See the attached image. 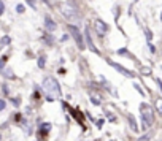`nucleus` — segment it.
<instances>
[{
  "instance_id": "nucleus-25",
  "label": "nucleus",
  "mask_w": 162,
  "mask_h": 141,
  "mask_svg": "<svg viewBox=\"0 0 162 141\" xmlns=\"http://www.w3.org/2000/svg\"><path fill=\"white\" fill-rule=\"evenodd\" d=\"M43 2H45V3H48V0H43Z\"/></svg>"
},
{
  "instance_id": "nucleus-11",
  "label": "nucleus",
  "mask_w": 162,
  "mask_h": 141,
  "mask_svg": "<svg viewBox=\"0 0 162 141\" xmlns=\"http://www.w3.org/2000/svg\"><path fill=\"white\" fill-rule=\"evenodd\" d=\"M45 60H46V59H45V55H42V57L38 59V67H40V68H43V67H45Z\"/></svg>"
},
{
  "instance_id": "nucleus-12",
  "label": "nucleus",
  "mask_w": 162,
  "mask_h": 141,
  "mask_svg": "<svg viewBox=\"0 0 162 141\" xmlns=\"http://www.w3.org/2000/svg\"><path fill=\"white\" fill-rule=\"evenodd\" d=\"M42 130H43V132H48V130H51V125H49V124H46V122H45V124H43V125H42Z\"/></svg>"
},
{
  "instance_id": "nucleus-7",
  "label": "nucleus",
  "mask_w": 162,
  "mask_h": 141,
  "mask_svg": "<svg viewBox=\"0 0 162 141\" xmlns=\"http://www.w3.org/2000/svg\"><path fill=\"white\" fill-rule=\"evenodd\" d=\"M96 29H97V32L100 33V35H105L106 32H108V27H106V24L103 22V21H96Z\"/></svg>"
},
{
  "instance_id": "nucleus-15",
  "label": "nucleus",
  "mask_w": 162,
  "mask_h": 141,
  "mask_svg": "<svg viewBox=\"0 0 162 141\" xmlns=\"http://www.w3.org/2000/svg\"><path fill=\"white\" fill-rule=\"evenodd\" d=\"M16 11H18V13H24V7H22V5H18V7H16Z\"/></svg>"
},
{
  "instance_id": "nucleus-9",
  "label": "nucleus",
  "mask_w": 162,
  "mask_h": 141,
  "mask_svg": "<svg viewBox=\"0 0 162 141\" xmlns=\"http://www.w3.org/2000/svg\"><path fill=\"white\" fill-rule=\"evenodd\" d=\"M129 122H130V129H132L133 132H137V130H138V127H137V124H135L133 116H129Z\"/></svg>"
},
{
  "instance_id": "nucleus-8",
  "label": "nucleus",
  "mask_w": 162,
  "mask_h": 141,
  "mask_svg": "<svg viewBox=\"0 0 162 141\" xmlns=\"http://www.w3.org/2000/svg\"><path fill=\"white\" fill-rule=\"evenodd\" d=\"M45 27H46L49 32H52V30H56V27H57V25H56V22H54L49 16H46V18H45Z\"/></svg>"
},
{
  "instance_id": "nucleus-20",
  "label": "nucleus",
  "mask_w": 162,
  "mask_h": 141,
  "mask_svg": "<svg viewBox=\"0 0 162 141\" xmlns=\"http://www.w3.org/2000/svg\"><path fill=\"white\" fill-rule=\"evenodd\" d=\"M3 108H5V102H3V100H0V111H2Z\"/></svg>"
},
{
  "instance_id": "nucleus-17",
  "label": "nucleus",
  "mask_w": 162,
  "mask_h": 141,
  "mask_svg": "<svg viewBox=\"0 0 162 141\" xmlns=\"http://www.w3.org/2000/svg\"><path fill=\"white\" fill-rule=\"evenodd\" d=\"M5 11V7H3V2H0V15H3Z\"/></svg>"
},
{
  "instance_id": "nucleus-4",
  "label": "nucleus",
  "mask_w": 162,
  "mask_h": 141,
  "mask_svg": "<svg viewBox=\"0 0 162 141\" xmlns=\"http://www.w3.org/2000/svg\"><path fill=\"white\" fill-rule=\"evenodd\" d=\"M61 13H62L65 18H69V19H72V21H78V19H79V16L76 15V11H75L73 8H70V7H67V5H62V7H61Z\"/></svg>"
},
{
  "instance_id": "nucleus-13",
  "label": "nucleus",
  "mask_w": 162,
  "mask_h": 141,
  "mask_svg": "<svg viewBox=\"0 0 162 141\" xmlns=\"http://www.w3.org/2000/svg\"><path fill=\"white\" fill-rule=\"evenodd\" d=\"M146 38H148V41H151V38H153V33L148 30V29H146Z\"/></svg>"
},
{
  "instance_id": "nucleus-3",
  "label": "nucleus",
  "mask_w": 162,
  "mask_h": 141,
  "mask_svg": "<svg viewBox=\"0 0 162 141\" xmlns=\"http://www.w3.org/2000/svg\"><path fill=\"white\" fill-rule=\"evenodd\" d=\"M69 30H70L72 37L75 38V41H76L78 48H79V49H86V46H84V40H83V35H81V32H79L78 27H76V25H73V24H70V25H69Z\"/></svg>"
},
{
  "instance_id": "nucleus-5",
  "label": "nucleus",
  "mask_w": 162,
  "mask_h": 141,
  "mask_svg": "<svg viewBox=\"0 0 162 141\" xmlns=\"http://www.w3.org/2000/svg\"><path fill=\"white\" fill-rule=\"evenodd\" d=\"M108 64H110L113 68H116L121 75H124V76H127V78H133V76H135V75L130 72V70H127V68H124V67H121L119 64H115V62H108Z\"/></svg>"
},
{
  "instance_id": "nucleus-23",
  "label": "nucleus",
  "mask_w": 162,
  "mask_h": 141,
  "mask_svg": "<svg viewBox=\"0 0 162 141\" xmlns=\"http://www.w3.org/2000/svg\"><path fill=\"white\" fill-rule=\"evenodd\" d=\"M103 125V119H100V121H97V127H102Z\"/></svg>"
},
{
  "instance_id": "nucleus-24",
  "label": "nucleus",
  "mask_w": 162,
  "mask_h": 141,
  "mask_svg": "<svg viewBox=\"0 0 162 141\" xmlns=\"http://www.w3.org/2000/svg\"><path fill=\"white\" fill-rule=\"evenodd\" d=\"M3 64H5V59H2V60H0V68L3 67Z\"/></svg>"
},
{
  "instance_id": "nucleus-18",
  "label": "nucleus",
  "mask_w": 162,
  "mask_h": 141,
  "mask_svg": "<svg viewBox=\"0 0 162 141\" xmlns=\"http://www.w3.org/2000/svg\"><path fill=\"white\" fill-rule=\"evenodd\" d=\"M91 98H92V103H94V105H99V103H100V102L97 100V98H96V97H91Z\"/></svg>"
},
{
  "instance_id": "nucleus-16",
  "label": "nucleus",
  "mask_w": 162,
  "mask_h": 141,
  "mask_svg": "<svg viewBox=\"0 0 162 141\" xmlns=\"http://www.w3.org/2000/svg\"><path fill=\"white\" fill-rule=\"evenodd\" d=\"M142 72H143V75H150V73H151V70H150V68H143Z\"/></svg>"
},
{
  "instance_id": "nucleus-27",
  "label": "nucleus",
  "mask_w": 162,
  "mask_h": 141,
  "mask_svg": "<svg viewBox=\"0 0 162 141\" xmlns=\"http://www.w3.org/2000/svg\"><path fill=\"white\" fill-rule=\"evenodd\" d=\"M160 19H162V16H160Z\"/></svg>"
},
{
  "instance_id": "nucleus-10",
  "label": "nucleus",
  "mask_w": 162,
  "mask_h": 141,
  "mask_svg": "<svg viewBox=\"0 0 162 141\" xmlns=\"http://www.w3.org/2000/svg\"><path fill=\"white\" fill-rule=\"evenodd\" d=\"M156 109L159 111V114H162V98H157L156 100Z\"/></svg>"
},
{
  "instance_id": "nucleus-1",
  "label": "nucleus",
  "mask_w": 162,
  "mask_h": 141,
  "mask_svg": "<svg viewBox=\"0 0 162 141\" xmlns=\"http://www.w3.org/2000/svg\"><path fill=\"white\" fill-rule=\"evenodd\" d=\"M43 89L48 95H52V94H56V95H61V87H59V82L54 79V78H45L43 81Z\"/></svg>"
},
{
  "instance_id": "nucleus-26",
  "label": "nucleus",
  "mask_w": 162,
  "mask_h": 141,
  "mask_svg": "<svg viewBox=\"0 0 162 141\" xmlns=\"http://www.w3.org/2000/svg\"><path fill=\"white\" fill-rule=\"evenodd\" d=\"M0 141H2V135H0Z\"/></svg>"
},
{
  "instance_id": "nucleus-6",
  "label": "nucleus",
  "mask_w": 162,
  "mask_h": 141,
  "mask_svg": "<svg viewBox=\"0 0 162 141\" xmlns=\"http://www.w3.org/2000/svg\"><path fill=\"white\" fill-rule=\"evenodd\" d=\"M84 40H86L88 48H89L92 52H99V51H97V48H96V45H94L92 38H91V33H89V29H88V27H86V30H84Z\"/></svg>"
},
{
  "instance_id": "nucleus-22",
  "label": "nucleus",
  "mask_w": 162,
  "mask_h": 141,
  "mask_svg": "<svg viewBox=\"0 0 162 141\" xmlns=\"http://www.w3.org/2000/svg\"><path fill=\"white\" fill-rule=\"evenodd\" d=\"M135 89H137V90H138V92H140V94H143V90H142V89H140V86H138V84H135Z\"/></svg>"
},
{
  "instance_id": "nucleus-14",
  "label": "nucleus",
  "mask_w": 162,
  "mask_h": 141,
  "mask_svg": "<svg viewBox=\"0 0 162 141\" xmlns=\"http://www.w3.org/2000/svg\"><path fill=\"white\" fill-rule=\"evenodd\" d=\"M27 3H29V5H30V7H32L34 10H37V5L34 3V0H27Z\"/></svg>"
},
{
  "instance_id": "nucleus-21",
  "label": "nucleus",
  "mask_w": 162,
  "mask_h": 141,
  "mask_svg": "<svg viewBox=\"0 0 162 141\" xmlns=\"http://www.w3.org/2000/svg\"><path fill=\"white\" fill-rule=\"evenodd\" d=\"M148 48H150V51H151V52H156V48H154L151 43H150V46H148Z\"/></svg>"
},
{
  "instance_id": "nucleus-19",
  "label": "nucleus",
  "mask_w": 162,
  "mask_h": 141,
  "mask_svg": "<svg viewBox=\"0 0 162 141\" xmlns=\"http://www.w3.org/2000/svg\"><path fill=\"white\" fill-rule=\"evenodd\" d=\"M156 82H157V86H159L160 92H162V81H160V79H156Z\"/></svg>"
},
{
  "instance_id": "nucleus-2",
  "label": "nucleus",
  "mask_w": 162,
  "mask_h": 141,
  "mask_svg": "<svg viewBox=\"0 0 162 141\" xmlns=\"http://www.w3.org/2000/svg\"><path fill=\"white\" fill-rule=\"evenodd\" d=\"M142 121H143V129H148L153 124V111L148 105H142Z\"/></svg>"
}]
</instances>
